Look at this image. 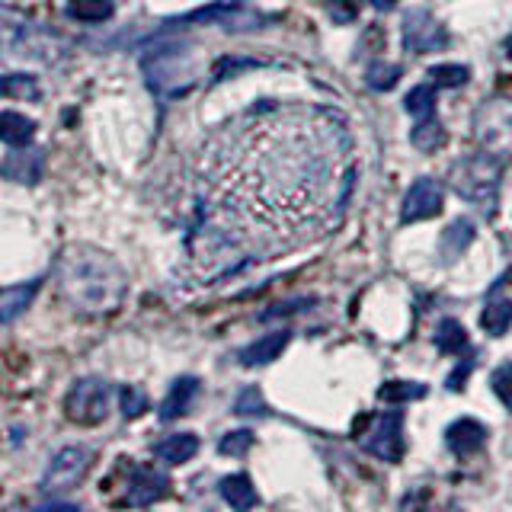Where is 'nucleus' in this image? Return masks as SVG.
I'll return each instance as SVG.
<instances>
[{"label": "nucleus", "mask_w": 512, "mask_h": 512, "mask_svg": "<svg viewBox=\"0 0 512 512\" xmlns=\"http://www.w3.org/2000/svg\"><path fill=\"white\" fill-rule=\"evenodd\" d=\"M199 221L189 260L218 279L320 237L352 189V135L327 106H256L199 151Z\"/></svg>", "instance_id": "nucleus-1"}, {"label": "nucleus", "mask_w": 512, "mask_h": 512, "mask_svg": "<svg viewBox=\"0 0 512 512\" xmlns=\"http://www.w3.org/2000/svg\"><path fill=\"white\" fill-rule=\"evenodd\" d=\"M58 279L68 301L87 314H112L128 295V276L116 256L93 244H74L61 253Z\"/></svg>", "instance_id": "nucleus-2"}, {"label": "nucleus", "mask_w": 512, "mask_h": 512, "mask_svg": "<svg viewBox=\"0 0 512 512\" xmlns=\"http://www.w3.org/2000/svg\"><path fill=\"white\" fill-rule=\"evenodd\" d=\"M61 39L55 32L42 29L36 20L13 7H0V52L20 61H42L52 64L61 55Z\"/></svg>", "instance_id": "nucleus-3"}, {"label": "nucleus", "mask_w": 512, "mask_h": 512, "mask_svg": "<svg viewBox=\"0 0 512 512\" xmlns=\"http://www.w3.org/2000/svg\"><path fill=\"white\" fill-rule=\"evenodd\" d=\"M141 68L151 90H157L160 96H180L196 84L199 61H196V52H192V45L167 42V45L151 48V52L141 58Z\"/></svg>", "instance_id": "nucleus-4"}, {"label": "nucleus", "mask_w": 512, "mask_h": 512, "mask_svg": "<svg viewBox=\"0 0 512 512\" xmlns=\"http://www.w3.org/2000/svg\"><path fill=\"white\" fill-rule=\"evenodd\" d=\"M500 176H503V160L496 154H471L461 157L448 173L455 192L464 202H474L480 212H493L496 199H500Z\"/></svg>", "instance_id": "nucleus-5"}, {"label": "nucleus", "mask_w": 512, "mask_h": 512, "mask_svg": "<svg viewBox=\"0 0 512 512\" xmlns=\"http://www.w3.org/2000/svg\"><path fill=\"white\" fill-rule=\"evenodd\" d=\"M109 400H112V388L103 378H80L74 381L68 397H64V413L77 426H96L106 420Z\"/></svg>", "instance_id": "nucleus-6"}, {"label": "nucleus", "mask_w": 512, "mask_h": 512, "mask_svg": "<svg viewBox=\"0 0 512 512\" xmlns=\"http://www.w3.org/2000/svg\"><path fill=\"white\" fill-rule=\"evenodd\" d=\"M90 464H93L90 448H84V445H64V448H58L55 458L48 461V468H45L42 490L52 493V496L74 490L80 480L87 477Z\"/></svg>", "instance_id": "nucleus-7"}, {"label": "nucleus", "mask_w": 512, "mask_h": 512, "mask_svg": "<svg viewBox=\"0 0 512 512\" xmlns=\"http://www.w3.org/2000/svg\"><path fill=\"white\" fill-rule=\"evenodd\" d=\"M362 448L368 455H375L388 464H397L404 458V413L384 410L372 420V429L362 436Z\"/></svg>", "instance_id": "nucleus-8"}, {"label": "nucleus", "mask_w": 512, "mask_h": 512, "mask_svg": "<svg viewBox=\"0 0 512 512\" xmlns=\"http://www.w3.org/2000/svg\"><path fill=\"white\" fill-rule=\"evenodd\" d=\"M400 39H404L410 55H429L442 52L448 45V32L429 10H410L404 16V26H400Z\"/></svg>", "instance_id": "nucleus-9"}, {"label": "nucleus", "mask_w": 512, "mask_h": 512, "mask_svg": "<svg viewBox=\"0 0 512 512\" xmlns=\"http://www.w3.org/2000/svg\"><path fill=\"white\" fill-rule=\"evenodd\" d=\"M170 23H183V26L205 23V26H221V29H231V32H237V29L247 32V29H263L269 23V16L247 10V7L218 4V7H205V10H196V13H186V16H180V20H170Z\"/></svg>", "instance_id": "nucleus-10"}, {"label": "nucleus", "mask_w": 512, "mask_h": 512, "mask_svg": "<svg viewBox=\"0 0 512 512\" xmlns=\"http://www.w3.org/2000/svg\"><path fill=\"white\" fill-rule=\"evenodd\" d=\"M442 199H445V189L439 180H432V176H420L410 192H407V199H404V208H400V218H404L407 224L413 221H426L432 215H439L442 212Z\"/></svg>", "instance_id": "nucleus-11"}, {"label": "nucleus", "mask_w": 512, "mask_h": 512, "mask_svg": "<svg viewBox=\"0 0 512 512\" xmlns=\"http://www.w3.org/2000/svg\"><path fill=\"white\" fill-rule=\"evenodd\" d=\"M45 173V151L42 148H16L13 154H7V160L0 164V176H7L13 183H23V186H36Z\"/></svg>", "instance_id": "nucleus-12"}, {"label": "nucleus", "mask_w": 512, "mask_h": 512, "mask_svg": "<svg viewBox=\"0 0 512 512\" xmlns=\"http://www.w3.org/2000/svg\"><path fill=\"white\" fill-rule=\"evenodd\" d=\"M484 442H487V429L480 426L477 420H455L452 426L445 429V445H448V452L452 455H458V458H471V455H477L480 448H484Z\"/></svg>", "instance_id": "nucleus-13"}, {"label": "nucleus", "mask_w": 512, "mask_h": 512, "mask_svg": "<svg viewBox=\"0 0 512 512\" xmlns=\"http://www.w3.org/2000/svg\"><path fill=\"white\" fill-rule=\"evenodd\" d=\"M170 477L154 468H135L132 480H128V503L132 506H151L160 496H167Z\"/></svg>", "instance_id": "nucleus-14"}, {"label": "nucleus", "mask_w": 512, "mask_h": 512, "mask_svg": "<svg viewBox=\"0 0 512 512\" xmlns=\"http://www.w3.org/2000/svg\"><path fill=\"white\" fill-rule=\"evenodd\" d=\"M288 340H292V333H288V330L266 333V336H260V340H253L247 349H240V362H244L247 368L276 362L282 356V349L288 346Z\"/></svg>", "instance_id": "nucleus-15"}, {"label": "nucleus", "mask_w": 512, "mask_h": 512, "mask_svg": "<svg viewBox=\"0 0 512 512\" xmlns=\"http://www.w3.org/2000/svg\"><path fill=\"white\" fill-rule=\"evenodd\" d=\"M196 394H199V378H192V375L189 378H176L170 394L164 397V404H160V420L170 423V420H176V416L189 413Z\"/></svg>", "instance_id": "nucleus-16"}, {"label": "nucleus", "mask_w": 512, "mask_h": 512, "mask_svg": "<svg viewBox=\"0 0 512 512\" xmlns=\"http://www.w3.org/2000/svg\"><path fill=\"white\" fill-rule=\"evenodd\" d=\"M32 138H36V122L29 116H23V112H16V109L0 112V141L10 144V148H23Z\"/></svg>", "instance_id": "nucleus-17"}, {"label": "nucleus", "mask_w": 512, "mask_h": 512, "mask_svg": "<svg viewBox=\"0 0 512 512\" xmlns=\"http://www.w3.org/2000/svg\"><path fill=\"white\" fill-rule=\"evenodd\" d=\"M42 288V279H32L26 285H16V288H7V292H0V324H10V320L20 317L32 298H36V292Z\"/></svg>", "instance_id": "nucleus-18"}, {"label": "nucleus", "mask_w": 512, "mask_h": 512, "mask_svg": "<svg viewBox=\"0 0 512 512\" xmlns=\"http://www.w3.org/2000/svg\"><path fill=\"white\" fill-rule=\"evenodd\" d=\"M199 452V436L196 432H176V436H167L157 445V458L164 464H186Z\"/></svg>", "instance_id": "nucleus-19"}, {"label": "nucleus", "mask_w": 512, "mask_h": 512, "mask_svg": "<svg viewBox=\"0 0 512 512\" xmlns=\"http://www.w3.org/2000/svg\"><path fill=\"white\" fill-rule=\"evenodd\" d=\"M218 490L224 496V503H228L231 509H237V512L256 506V487H253V480L247 474H228L221 480Z\"/></svg>", "instance_id": "nucleus-20"}, {"label": "nucleus", "mask_w": 512, "mask_h": 512, "mask_svg": "<svg viewBox=\"0 0 512 512\" xmlns=\"http://www.w3.org/2000/svg\"><path fill=\"white\" fill-rule=\"evenodd\" d=\"M474 240V224L468 218H458L452 221L448 228L442 231V240H439V253L445 256L448 263L458 260V256L468 250V244Z\"/></svg>", "instance_id": "nucleus-21"}, {"label": "nucleus", "mask_w": 512, "mask_h": 512, "mask_svg": "<svg viewBox=\"0 0 512 512\" xmlns=\"http://www.w3.org/2000/svg\"><path fill=\"white\" fill-rule=\"evenodd\" d=\"M436 349L445 352V356H468L471 352V340H468V330H464L458 320H442L436 327Z\"/></svg>", "instance_id": "nucleus-22"}, {"label": "nucleus", "mask_w": 512, "mask_h": 512, "mask_svg": "<svg viewBox=\"0 0 512 512\" xmlns=\"http://www.w3.org/2000/svg\"><path fill=\"white\" fill-rule=\"evenodd\" d=\"M410 141H413V148L416 151H423V154H436L442 144L448 141V135H445V128H442V122H436V119H416V128L410 132Z\"/></svg>", "instance_id": "nucleus-23"}, {"label": "nucleus", "mask_w": 512, "mask_h": 512, "mask_svg": "<svg viewBox=\"0 0 512 512\" xmlns=\"http://www.w3.org/2000/svg\"><path fill=\"white\" fill-rule=\"evenodd\" d=\"M116 13L112 0H68V16L77 23H106Z\"/></svg>", "instance_id": "nucleus-24"}, {"label": "nucleus", "mask_w": 512, "mask_h": 512, "mask_svg": "<svg viewBox=\"0 0 512 512\" xmlns=\"http://www.w3.org/2000/svg\"><path fill=\"white\" fill-rule=\"evenodd\" d=\"M480 324L490 336H506L512 327V301L509 298H493L484 314H480Z\"/></svg>", "instance_id": "nucleus-25"}, {"label": "nucleus", "mask_w": 512, "mask_h": 512, "mask_svg": "<svg viewBox=\"0 0 512 512\" xmlns=\"http://www.w3.org/2000/svg\"><path fill=\"white\" fill-rule=\"evenodd\" d=\"M426 394H429V388L423 381H388L378 391V397L388 400V404H407V400H420Z\"/></svg>", "instance_id": "nucleus-26"}, {"label": "nucleus", "mask_w": 512, "mask_h": 512, "mask_svg": "<svg viewBox=\"0 0 512 512\" xmlns=\"http://www.w3.org/2000/svg\"><path fill=\"white\" fill-rule=\"evenodd\" d=\"M404 106H407V112H410L413 119H429L432 112H436V87H432V84H416L407 93Z\"/></svg>", "instance_id": "nucleus-27"}, {"label": "nucleus", "mask_w": 512, "mask_h": 512, "mask_svg": "<svg viewBox=\"0 0 512 512\" xmlns=\"http://www.w3.org/2000/svg\"><path fill=\"white\" fill-rule=\"evenodd\" d=\"M400 64H388V61H375L372 68H368L365 80H368V87L372 90H391L397 87V80H400Z\"/></svg>", "instance_id": "nucleus-28"}, {"label": "nucleus", "mask_w": 512, "mask_h": 512, "mask_svg": "<svg viewBox=\"0 0 512 512\" xmlns=\"http://www.w3.org/2000/svg\"><path fill=\"white\" fill-rule=\"evenodd\" d=\"M234 413L240 416H266V400H263V391L260 388H244L237 397H234Z\"/></svg>", "instance_id": "nucleus-29"}, {"label": "nucleus", "mask_w": 512, "mask_h": 512, "mask_svg": "<svg viewBox=\"0 0 512 512\" xmlns=\"http://www.w3.org/2000/svg\"><path fill=\"white\" fill-rule=\"evenodd\" d=\"M0 96H29V100H36L39 96V87H36V80L26 77V74H7V77H0Z\"/></svg>", "instance_id": "nucleus-30"}, {"label": "nucleus", "mask_w": 512, "mask_h": 512, "mask_svg": "<svg viewBox=\"0 0 512 512\" xmlns=\"http://www.w3.org/2000/svg\"><path fill=\"white\" fill-rule=\"evenodd\" d=\"M429 77L436 80L439 87H464L471 80V71L464 68V64H436V68L429 71Z\"/></svg>", "instance_id": "nucleus-31"}, {"label": "nucleus", "mask_w": 512, "mask_h": 512, "mask_svg": "<svg viewBox=\"0 0 512 512\" xmlns=\"http://www.w3.org/2000/svg\"><path fill=\"white\" fill-rule=\"evenodd\" d=\"M250 448H253V432H250V429L228 432V436H221V442H218V452H221V455H234V458L247 455Z\"/></svg>", "instance_id": "nucleus-32"}, {"label": "nucleus", "mask_w": 512, "mask_h": 512, "mask_svg": "<svg viewBox=\"0 0 512 512\" xmlns=\"http://www.w3.org/2000/svg\"><path fill=\"white\" fill-rule=\"evenodd\" d=\"M490 388H493V394L506 404V410L512 413V362H506V365L496 368L493 378H490Z\"/></svg>", "instance_id": "nucleus-33"}, {"label": "nucleus", "mask_w": 512, "mask_h": 512, "mask_svg": "<svg viewBox=\"0 0 512 512\" xmlns=\"http://www.w3.org/2000/svg\"><path fill=\"white\" fill-rule=\"evenodd\" d=\"M119 400H122V413L128 416V420H135V416H141L144 410H148V397H144L141 388H132V384L119 391Z\"/></svg>", "instance_id": "nucleus-34"}, {"label": "nucleus", "mask_w": 512, "mask_h": 512, "mask_svg": "<svg viewBox=\"0 0 512 512\" xmlns=\"http://www.w3.org/2000/svg\"><path fill=\"white\" fill-rule=\"evenodd\" d=\"M327 10L333 16V23H352L356 20V7L349 0H327Z\"/></svg>", "instance_id": "nucleus-35"}, {"label": "nucleus", "mask_w": 512, "mask_h": 512, "mask_svg": "<svg viewBox=\"0 0 512 512\" xmlns=\"http://www.w3.org/2000/svg\"><path fill=\"white\" fill-rule=\"evenodd\" d=\"M256 61H234V58H224V61H218L215 64V71H212V80H224L228 74H234V71H244V68H253Z\"/></svg>", "instance_id": "nucleus-36"}, {"label": "nucleus", "mask_w": 512, "mask_h": 512, "mask_svg": "<svg viewBox=\"0 0 512 512\" xmlns=\"http://www.w3.org/2000/svg\"><path fill=\"white\" fill-rule=\"evenodd\" d=\"M471 368H474V359H461V365L455 368V375L448 378V388H452V391H461V381L471 375Z\"/></svg>", "instance_id": "nucleus-37"}, {"label": "nucleus", "mask_w": 512, "mask_h": 512, "mask_svg": "<svg viewBox=\"0 0 512 512\" xmlns=\"http://www.w3.org/2000/svg\"><path fill=\"white\" fill-rule=\"evenodd\" d=\"M368 4H372L375 10H381V13H384V10H391V7H397V0H368Z\"/></svg>", "instance_id": "nucleus-38"}, {"label": "nucleus", "mask_w": 512, "mask_h": 512, "mask_svg": "<svg viewBox=\"0 0 512 512\" xmlns=\"http://www.w3.org/2000/svg\"><path fill=\"white\" fill-rule=\"evenodd\" d=\"M506 58L512 61V39H509V45H506Z\"/></svg>", "instance_id": "nucleus-39"}]
</instances>
